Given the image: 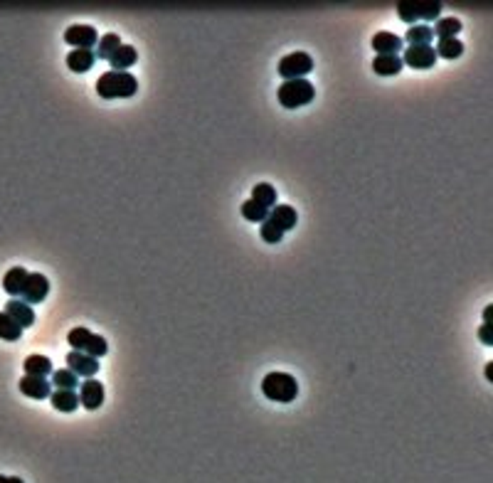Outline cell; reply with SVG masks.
<instances>
[{
  "label": "cell",
  "instance_id": "6da1fadb",
  "mask_svg": "<svg viewBox=\"0 0 493 483\" xmlns=\"http://www.w3.org/2000/svg\"><path fill=\"white\" fill-rule=\"evenodd\" d=\"M138 91V79L131 72H104L96 79V94L101 99H128Z\"/></svg>",
  "mask_w": 493,
  "mask_h": 483
},
{
  "label": "cell",
  "instance_id": "7a4b0ae2",
  "mask_svg": "<svg viewBox=\"0 0 493 483\" xmlns=\"http://www.w3.org/2000/svg\"><path fill=\"white\" fill-rule=\"evenodd\" d=\"M262 392L267 394L269 399H274V402H294L296 394H299V382H296L294 375H289V372H269L267 377L262 380Z\"/></svg>",
  "mask_w": 493,
  "mask_h": 483
},
{
  "label": "cell",
  "instance_id": "3957f363",
  "mask_svg": "<svg viewBox=\"0 0 493 483\" xmlns=\"http://www.w3.org/2000/svg\"><path fill=\"white\" fill-rule=\"evenodd\" d=\"M316 89L309 79H287L277 91V99L284 109H299L314 99Z\"/></svg>",
  "mask_w": 493,
  "mask_h": 483
},
{
  "label": "cell",
  "instance_id": "277c9868",
  "mask_svg": "<svg viewBox=\"0 0 493 483\" xmlns=\"http://www.w3.org/2000/svg\"><path fill=\"white\" fill-rule=\"evenodd\" d=\"M397 15L402 20H407V23H417V20H424V23H427V20H439L442 18V3H437V0H434V3H397Z\"/></svg>",
  "mask_w": 493,
  "mask_h": 483
},
{
  "label": "cell",
  "instance_id": "5b68a950",
  "mask_svg": "<svg viewBox=\"0 0 493 483\" xmlns=\"http://www.w3.org/2000/svg\"><path fill=\"white\" fill-rule=\"evenodd\" d=\"M311 70H314V60H311V55H306V52H292V55L282 57L277 67V72L284 77V82L304 79Z\"/></svg>",
  "mask_w": 493,
  "mask_h": 483
},
{
  "label": "cell",
  "instance_id": "8992f818",
  "mask_svg": "<svg viewBox=\"0 0 493 483\" xmlns=\"http://www.w3.org/2000/svg\"><path fill=\"white\" fill-rule=\"evenodd\" d=\"M434 62H437V52L432 45H407L404 50L402 65L412 67V70H432Z\"/></svg>",
  "mask_w": 493,
  "mask_h": 483
},
{
  "label": "cell",
  "instance_id": "52a82bcc",
  "mask_svg": "<svg viewBox=\"0 0 493 483\" xmlns=\"http://www.w3.org/2000/svg\"><path fill=\"white\" fill-rule=\"evenodd\" d=\"M65 43L72 45V48H77V50H92L99 43V35L92 25L77 23V25H70V28L65 30Z\"/></svg>",
  "mask_w": 493,
  "mask_h": 483
},
{
  "label": "cell",
  "instance_id": "ba28073f",
  "mask_svg": "<svg viewBox=\"0 0 493 483\" xmlns=\"http://www.w3.org/2000/svg\"><path fill=\"white\" fill-rule=\"evenodd\" d=\"M50 294V282L45 274H30L28 282H25V289H23V301H28L30 306L33 304H43Z\"/></svg>",
  "mask_w": 493,
  "mask_h": 483
},
{
  "label": "cell",
  "instance_id": "9c48e42d",
  "mask_svg": "<svg viewBox=\"0 0 493 483\" xmlns=\"http://www.w3.org/2000/svg\"><path fill=\"white\" fill-rule=\"evenodd\" d=\"M67 365L74 375H82V377H94L99 372V360L82 350H70L67 352Z\"/></svg>",
  "mask_w": 493,
  "mask_h": 483
},
{
  "label": "cell",
  "instance_id": "30bf717a",
  "mask_svg": "<svg viewBox=\"0 0 493 483\" xmlns=\"http://www.w3.org/2000/svg\"><path fill=\"white\" fill-rule=\"evenodd\" d=\"M79 404L84 409H99L104 404V385L96 377H87L79 382Z\"/></svg>",
  "mask_w": 493,
  "mask_h": 483
},
{
  "label": "cell",
  "instance_id": "8fae6325",
  "mask_svg": "<svg viewBox=\"0 0 493 483\" xmlns=\"http://www.w3.org/2000/svg\"><path fill=\"white\" fill-rule=\"evenodd\" d=\"M5 313L10 316V318L15 321V323L20 326V328H30V326L35 323V311L33 306L28 304V301L23 299H10L8 304H5Z\"/></svg>",
  "mask_w": 493,
  "mask_h": 483
},
{
  "label": "cell",
  "instance_id": "7c38bea8",
  "mask_svg": "<svg viewBox=\"0 0 493 483\" xmlns=\"http://www.w3.org/2000/svg\"><path fill=\"white\" fill-rule=\"evenodd\" d=\"M18 385H20V392H23L25 397H33V399H48L52 394V382L48 380V377L25 375Z\"/></svg>",
  "mask_w": 493,
  "mask_h": 483
},
{
  "label": "cell",
  "instance_id": "4fadbf2b",
  "mask_svg": "<svg viewBox=\"0 0 493 483\" xmlns=\"http://www.w3.org/2000/svg\"><path fill=\"white\" fill-rule=\"evenodd\" d=\"M372 50L377 52V55H397L399 50H402V38L394 33H387V30H382V33H375L370 40Z\"/></svg>",
  "mask_w": 493,
  "mask_h": 483
},
{
  "label": "cell",
  "instance_id": "5bb4252c",
  "mask_svg": "<svg viewBox=\"0 0 493 483\" xmlns=\"http://www.w3.org/2000/svg\"><path fill=\"white\" fill-rule=\"evenodd\" d=\"M269 222H274V225L279 227L282 232H289L296 227V220H299V215H296V210L292 205H274L272 210H269Z\"/></svg>",
  "mask_w": 493,
  "mask_h": 483
},
{
  "label": "cell",
  "instance_id": "9a60e30c",
  "mask_svg": "<svg viewBox=\"0 0 493 483\" xmlns=\"http://www.w3.org/2000/svg\"><path fill=\"white\" fill-rule=\"evenodd\" d=\"M30 272L25 267H13L5 272L3 277V289L8 291L10 296H23V289H25V282H28Z\"/></svg>",
  "mask_w": 493,
  "mask_h": 483
},
{
  "label": "cell",
  "instance_id": "2e32d148",
  "mask_svg": "<svg viewBox=\"0 0 493 483\" xmlns=\"http://www.w3.org/2000/svg\"><path fill=\"white\" fill-rule=\"evenodd\" d=\"M402 57L399 55H375L372 60V72L380 77H394L402 72Z\"/></svg>",
  "mask_w": 493,
  "mask_h": 483
},
{
  "label": "cell",
  "instance_id": "e0dca14e",
  "mask_svg": "<svg viewBox=\"0 0 493 483\" xmlns=\"http://www.w3.org/2000/svg\"><path fill=\"white\" fill-rule=\"evenodd\" d=\"M94 62H96L94 50H72L70 55H67V67H70L72 72H77V74L89 72L92 67H94Z\"/></svg>",
  "mask_w": 493,
  "mask_h": 483
},
{
  "label": "cell",
  "instance_id": "ac0fdd59",
  "mask_svg": "<svg viewBox=\"0 0 493 483\" xmlns=\"http://www.w3.org/2000/svg\"><path fill=\"white\" fill-rule=\"evenodd\" d=\"M50 402L57 412H74L79 407V394L74 389H52Z\"/></svg>",
  "mask_w": 493,
  "mask_h": 483
},
{
  "label": "cell",
  "instance_id": "d6986e66",
  "mask_svg": "<svg viewBox=\"0 0 493 483\" xmlns=\"http://www.w3.org/2000/svg\"><path fill=\"white\" fill-rule=\"evenodd\" d=\"M136 60H138L136 50H133L131 45H121V48L109 57V65L113 67V72H128V67H131Z\"/></svg>",
  "mask_w": 493,
  "mask_h": 483
},
{
  "label": "cell",
  "instance_id": "ffe728a7",
  "mask_svg": "<svg viewBox=\"0 0 493 483\" xmlns=\"http://www.w3.org/2000/svg\"><path fill=\"white\" fill-rule=\"evenodd\" d=\"M432 33L437 35L439 40H449V38H459L461 33V20L449 15V18H439L437 25L432 28Z\"/></svg>",
  "mask_w": 493,
  "mask_h": 483
},
{
  "label": "cell",
  "instance_id": "44dd1931",
  "mask_svg": "<svg viewBox=\"0 0 493 483\" xmlns=\"http://www.w3.org/2000/svg\"><path fill=\"white\" fill-rule=\"evenodd\" d=\"M23 367H25V375H38V377L52 375V360L48 355H30L23 362Z\"/></svg>",
  "mask_w": 493,
  "mask_h": 483
},
{
  "label": "cell",
  "instance_id": "7402d4cb",
  "mask_svg": "<svg viewBox=\"0 0 493 483\" xmlns=\"http://www.w3.org/2000/svg\"><path fill=\"white\" fill-rule=\"evenodd\" d=\"M404 40H407V45H432L434 33L427 23H414L412 28L407 30Z\"/></svg>",
  "mask_w": 493,
  "mask_h": 483
},
{
  "label": "cell",
  "instance_id": "603a6c76",
  "mask_svg": "<svg viewBox=\"0 0 493 483\" xmlns=\"http://www.w3.org/2000/svg\"><path fill=\"white\" fill-rule=\"evenodd\" d=\"M249 200L259 202L262 207H269V210H272V207L277 205V190L269 183H257L252 188V197H249Z\"/></svg>",
  "mask_w": 493,
  "mask_h": 483
},
{
  "label": "cell",
  "instance_id": "cb8c5ba5",
  "mask_svg": "<svg viewBox=\"0 0 493 483\" xmlns=\"http://www.w3.org/2000/svg\"><path fill=\"white\" fill-rule=\"evenodd\" d=\"M434 52H437V57H444V60H456V57L464 55V43L459 38L439 40Z\"/></svg>",
  "mask_w": 493,
  "mask_h": 483
},
{
  "label": "cell",
  "instance_id": "d4e9b609",
  "mask_svg": "<svg viewBox=\"0 0 493 483\" xmlns=\"http://www.w3.org/2000/svg\"><path fill=\"white\" fill-rule=\"evenodd\" d=\"M77 385H79V375H74L70 367L52 370V387H57V389H77Z\"/></svg>",
  "mask_w": 493,
  "mask_h": 483
},
{
  "label": "cell",
  "instance_id": "484cf974",
  "mask_svg": "<svg viewBox=\"0 0 493 483\" xmlns=\"http://www.w3.org/2000/svg\"><path fill=\"white\" fill-rule=\"evenodd\" d=\"M121 45L123 43H121V38H118V35L109 33V35H104V38L96 43V52H94V55L99 57V60H109V57H111L113 52L121 48Z\"/></svg>",
  "mask_w": 493,
  "mask_h": 483
},
{
  "label": "cell",
  "instance_id": "4316f807",
  "mask_svg": "<svg viewBox=\"0 0 493 483\" xmlns=\"http://www.w3.org/2000/svg\"><path fill=\"white\" fill-rule=\"evenodd\" d=\"M82 352H87V355H92V357H101V355H106L109 352V343L104 335H96V333H92L89 338H87V343L82 345Z\"/></svg>",
  "mask_w": 493,
  "mask_h": 483
},
{
  "label": "cell",
  "instance_id": "83f0119b",
  "mask_svg": "<svg viewBox=\"0 0 493 483\" xmlns=\"http://www.w3.org/2000/svg\"><path fill=\"white\" fill-rule=\"evenodd\" d=\"M23 335V328L10 318L5 311H0V338L3 340H18Z\"/></svg>",
  "mask_w": 493,
  "mask_h": 483
},
{
  "label": "cell",
  "instance_id": "f1b7e54d",
  "mask_svg": "<svg viewBox=\"0 0 493 483\" xmlns=\"http://www.w3.org/2000/svg\"><path fill=\"white\" fill-rule=\"evenodd\" d=\"M242 215H245L249 222H259V225H262V222L269 217V207H262L259 202L247 200L245 205H242Z\"/></svg>",
  "mask_w": 493,
  "mask_h": 483
},
{
  "label": "cell",
  "instance_id": "f546056e",
  "mask_svg": "<svg viewBox=\"0 0 493 483\" xmlns=\"http://www.w3.org/2000/svg\"><path fill=\"white\" fill-rule=\"evenodd\" d=\"M259 235H262V240H264V242H269V244H277V242H282L284 232L279 230V227L274 225V222L264 220V222H262V227H259Z\"/></svg>",
  "mask_w": 493,
  "mask_h": 483
},
{
  "label": "cell",
  "instance_id": "4dcf8cb0",
  "mask_svg": "<svg viewBox=\"0 0 493 483\" xmlns=\"http://www.w3.org/2000/svg\"><path fill=\"white\" fill-rule=\"evenodd\" d=\"M479 338L484 340V345H493V338H491V323H484L479 328Z\"/></svg>",
  "mask_w": 493,
  "mask_h": 483
},
{
  "label": "cell",
  "instance_id": "1f68e13d",
  "mask_svg": "<svg viewBox=\"0 0 493 483\" xmlns=\"http://www.w3.org/2000/svg\"><path fill=\"white\" fill-rule=\"evenodd\" d=\"M0 483H25V481L18 479V476H0Z\"/></svg>",
  "mask_w": 493,
  "mask_h": 483
},
{
  "label": "cell",
  "instance_id": "d6a6232c",
  "mask_svg": "<svg viewBox=\"0 0 493 483\" xmlns=\"http://www.w3.org/2000/svg\"><path fill=\"white\" fill-rule=\"evenodd\" d=\"M491 306H486V309H484V318H486V323H491Z\"/></svg>",
  "mask_w": 493,
  "mask_h": 483
},
{
  "label": "cell",
  "instance_id": "836d02e7",
  "mask_svg": "<svg viewBox=\"0 0 493 483\" xmlns=\"http://www.w3.org/2000/svg\"><path fill=\"white\" fill-rule=\"evenodd\" d=\"M491 365H493V362H489V365H486V377L493 375V367H491Z\"/></svg>",
  "mask_w": 493,
  "mask_h": 483
}]
</instances>
